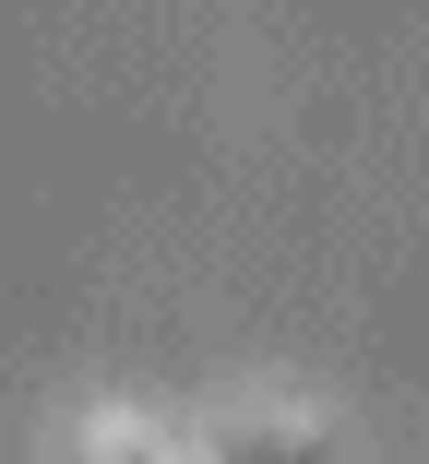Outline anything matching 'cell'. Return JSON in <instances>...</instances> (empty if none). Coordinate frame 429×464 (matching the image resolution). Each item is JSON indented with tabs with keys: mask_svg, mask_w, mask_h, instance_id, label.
<instances>
[{
	"mask_svg": "<svg viewBox=\"0 0 429 464\" xmlns=\"http://www.w3.org/2000/svg\"><path fill=\"white\" fill-rule=\"evenodd\" d=\"M215 464H334V440L298 417H239V429H215Z\"/></svg>",
	"mask_w": 429,
	"mask_h": 464,
	"instance_id": "1",
	"label": "cell"
},
{
	"mask_svg": "<svg viewBox=\"0 0 429 464\" xmlns=\"http://www.w3.org/2000/svg\"><path fill=\"white\" fill-rule=\"evenodd\" d=\"M96 464H167L143 417H96Z\"/></svg>",
	"mask_w": 429,
	"mask_h": 464,
	"instance_id": "2",
	"label": "cell"
}]
</instances>
